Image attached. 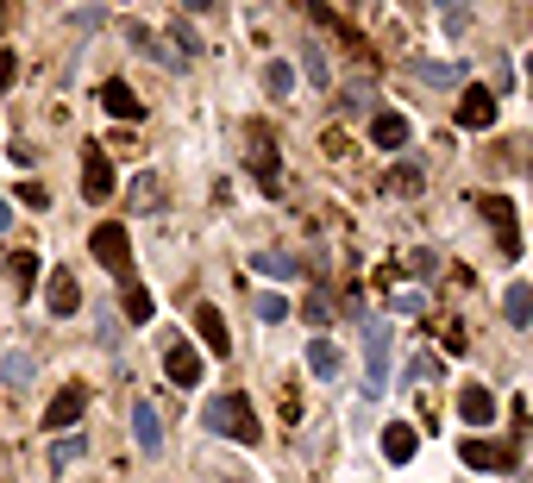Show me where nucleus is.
<instances>
[{
    "instance_id": "obj_1",
    "label": "nucleus",
    "mask_w": 533,
    "mask_h": 483,
    "mask_svg": "<svg viewBox=\"0 0 533 483\" xmlns=\"http://www.w3.org/2000/svg\"><path fill=\"white\" fill-rule=\"evenodd\" d=\"M207 427H214V433H233V440L239 446H258V414H251V402L239 396V389H226V396H214V402H207Z\"/></svg>"
},
{
    "instance_id": "obj_2",
    "label": "nucleus",
    "mask_w": 533,
    "mask_h": 483,
    "mask_svg": "<svg viewBox=\"0 0 533 483\" xmlns=\"http://www.w3.org/2000/svg\"><path fill=\"white\" fill-rule=\"evenodd\" d=\"M88 251H95V264L113 270L120 283H132V239H126V226L120 220H101L95 226V239H88Z\"/></svg>"
},
{
    "instance_id": "obj_3",
    "label": "nucleus",
    "mask_w": 533,
    "mask_h": 483,
    "mask_svg": "<svg viewBox=\"0 0 533 483\" xmlns=\"http://www.w3.org/2000/svg\"><path fill=\"white\" fill-rule=\"evenodd\" d=\"M477 214L496 226V251H502V258H521V220H515V201H508V195H477Z\"/></svg>"
},
{
    "instance_id": "obj_4",
    "label": "nucleus",
    "mask_w": 533,
    "mask_h": 483,
    "mask_svg": "<svg viewBox=\"0 0 533 483\" xmlns=\"http://www.w3.org/2000/svg\"><path fill=\"white\" fill-rule=\"evenodd\" d=\"M383 377H389V320L364 314V389L370 396L383 389Z\"/></svg>"
},
{
    "instance_id": "obj_5",
    "label": "nucleus",
    "mask_w": 533,
    "mask_h": 483,
    "mask_svg": "<svg viewBox=\"0 0 533 483\" xmlns=\"http://www.w3.org/2000/svg\"><path fill=\"white\" fill-rule=\"evenodd\" d=\"M82 195H88V201H113V164H107V145H82Z\"/></svg>"
},
{
    "instance_id": "obj_6",
    "label": "nucleus",
    "mask_w": 533,
    "mask_h": 483,
    "mask_svg": "<svg viewBox=\"0 0 533 483\" xmlns=\"http://www.w3.org/2000/svg\"><path fill=\"white\" fill-rule=\"evenodd\" d=\"M458 452H465L471 471H515L521 465V446H496V440H465Z\"/></svg>"
},
{
    "instance_id": "obj_7",
    "label": "nucleus",
    "mask_w": 533,
    "mask_h": 483,
    "mask_svg": "<svg viewBox=\"0 0 533 483\" xmlns=\"http://www.w3.org/2000/svg\"><path fill=\"white\" fill-rule=\"evenodd\" d=\"M164 371H170V383H182V389H195V383H201V371H207V364H201V352H195L189 339H170V345H164Z\"/></svg>"
},
{
    "instance_id": "obj_8",
    "label": "nucleus",
    "mask_w": 533,
    "mask_h": 483,
    "mask_svg": "<svg viewBox=\"0 0 533 483\" xmlns=\"http://www.w3.org/2000/svg\"><path fill=\"white\" fill-rule=\"evenodd\" d=\"M195 333H201V345H207L214 358H233V333H226V314H220L214 302L195 308Z\"/></svg>"
},
{
    "instance_id": "obj_9",
    "label": "nucleus",
    "mask_w": 533,
    "mask_h": 483,
    "mask_svg": "<svg viewBox=\"0 0 533 483\" xmlns=\"http://www.w3.org/2000/svg\"><path fill=\"white\" fill-rule=\"evenodd\" d=\"M44 302H51L57 320L82 314V283H76V270H51V283H44Z\"/></svg>"
},
{
    "instance_id": "obj_10",
    "label": "nucleus",
    "mask_w": 533,
    "mask_h": 483,
    "mask_svg": "<svg viewBox=\"0 0 533 483\" xmlns=\"http://www.w3.org/2000/svg\"><path fill=\"white\" fill-rule=\"evenodd\" d=\"M458 126H465V132H490L496 126V95H490V88H465V101H458Z\"/></svg>"
},
{
    "instance_id": "obj_11",
    "label": "nucleus",
    "mask_w": 533,
    "mask_h": 483,
    "mask_svg": "<svg viewBox=\"0 0 533 483\" xmlns=\"http://www.w3.org/2000/svg\"><path fill=\"white\" fill-rule=\"evenodd\" d=\"M82 408H88V389H82V383H69V389H57V402L44 408V427H51V433L76 427V421H82Z\"/></svg>"
},
{
    "instance_id": "obj_12",
    "label": "nucleus",
    "mask_w": 533,
    "mask_h": 483,
    "mask_svg": "<svg viewBox=\"0 0 533 483\" xmlns=\"http://www.w3.org/2000/svg\"><path fill=\"white\" fill-rule=\"evenodd\" d=\"M458 414H465L471 427H490L496 421V396L483 383H465V389H458Z\"/></svg>"
},
{
    "instance_id": "obj_13",
    "label": "nucleus",
    "mask_w": 533,
    "mask_h": 483,
    "mask_svg": "<svg viewBox=\"0 0 533 483\" xmlns=\"http://www.w3.org/2000/svg\"><path fill=\"white\" fill-rule=\"evenodd\" d=\"M132 440H138V452H157V446H164V421H157L151 402H132Z\"/></svg>"
},
{
    "instance_id": "obj_14",
    "label": "nucleus",
    "mask_w": 533,
    "mask_h": 483,
    "mask_svg": "<svg viewBox=\"0 0 533 483\" xmlns=\"http://www.w3.org/2000/svg\"><path fill=\"white\" fill-rule=\"evenodd\" d=\"M101 107L113 113V120H145V101H138L126 82H101Z\"/></svg>"
},
{
    "instance_id": "obj_15",
    "label": "nucleus",
    "mask_w": 533,
    "mask_h": 483,
    "mask_svg": "<svg viewBox=\"0 0 533 483\" xmlns=\"http://www.w3.org/2000/svg\"><path fill=\"white\" fill-rule=\"evenodd\" d=\"M414 446H421V433H414L408 421H389V427H383V458H389V465H408Z\"/></svg>"
},
{
    "instance_id": "obj_16",
    "label": "nucleus",
    "mask_w": 533,
    "mask_h": 483,
    "mask_svg": "<svg viewBox=\"0 0 533 483\" xmlns=\"http://www.w3.org/2000/svg\"><path fill=\"white\" fill-rule=\"evenodd\" d=\"M370 138H377V151H402L414 138V126L402 120V113H377V120H370Z\"/></svg>"
},
{
    "instance_id": "obj_17",
    "label": "nucleus",
    "mask_w": 533,
    "mask_h": 483,
    "mask_svg": "<svg viewBox=\"0 0 533 483\" xmlns=\"http://www.w3.org/2000/svg\"><path fill=\"white\" fill-rule=\"evenodd\" d=\"M126 195H132V207H138V214H151V207H164V176H157V170H138Z\"/></svg>"
},
{
    "instance_id": "obj_18",
    "label": "nucleus",
    "mask_w": 533,
    "mask_h": 483,
    "mask_svg": "<svg viewBox=\"0 0 533 483\" xmlns=\"http://www.w3.org/2000/svg\"><path fill=\"white\" fill-rule=\"evenodd\" d=\"M308 371H314V377H339V371H345V352H339V345H333L327 333H320V339L308 345Z\"/></svg>"
},
{
    "instance_id": "obj_19",
    "label": "nucleus",
    "mask_w": 533,
    "mask_h": 483,
    "mask_svg": "<svg viewBox=\"0 0 533 483\" xmlns=\"http://www.w3.org/2000/svg\"><path fill=\"white\" fill-rule=\"evenodd\" d=\"M120 314L132 320V327H145V320L157 314V302H151V289H145V283H126V289H120Z\"/></svg>"
},
{
    "instance_id": "obj_20",
    "label": "nucleus",
    "mask_w": 533,
    "mask_h": 483,
    "mask_svg": "<svg viewBox=\"0 0 533 483\" xmlns=\"http://www.w3.org/2000/svg\"><path fill=\"white\" fill-rule=\"evenodd\" d=\"M0 377H7L13 389H26V383L38 377V358H32V352H7V358H0Z\"/></svg>"
},
{
    "instance_id": "obj_21",
    "label": "nucleus",
    "mask_w": 533,
    "mask_h": 483,
    "mask_svg": "<svg viewBox=\"0 0 533 483\" xmlns=\"http://www.w3.org/2000/svg\"><path fill=\"white\" fill-rule=\"evenodd\" d=\"M502 314H508V327H527V320H533V289L515 283V289L502 295Z\"/></svg>"
},
{
    "instance_id": "obj_22",
    "label": "nucleus",
    "mask_w": 533,
    "mask_h": 483,
    "mask_svg": "<svg viewBox=\"0 0 533 483\" xmlns=\"http://www.w3.org/2000/svg\"><path fill=\"white\" fill-rule=\"evenodd\" d=\"M251 270H264V276H295L301 258H295V251H258V258H251Z\"/></svg>"
},
{
    "instance_id": "obj_23",
    "label": "nucleus",
    "mask_w": 533,
    "mask_h": 483,
    "mask_svg": "<svg viewBox=\"0 0 533 483\" xmlns=\"http://www.w3.org/2000/svg\"><path fill=\"white\" fill-rule=\"evenodd\" d=\"M82 452H88V440H76V433H63V440L51 446V471H69V465H76Z\"/></svg>"
},
{
    "instance_id": "obj_24",
    "label": "nucleus",
    "mask_w": 533,
    "mask_h": 483,
    "mask_svg": "<svg viewBox=\"0 0 533 483\" xmlns=\"http://www.w3.org/2000/svg\"><path fill=\"white\" fill-rule=\"evenodd\" d=\"M7 270H13V283H19V289H32V283H38V251H13Z\"/></svg>"
},
{
    "instance_id": "obj_25",
    "label": "nucleus",
    "mask_w": 533,
    "mask_h": 483,
    "mask_svg": "<svg viewBox=\"0 0 533 483\" xmlns=\"http://www.w3.org/2000/svg\"><path fill=\"white\" fill-rule=\"evenodd\" d=\"M251 170H258L264 195H283V170H276V157H270V151H258V157H251Z\"/></svg>"
},
{
    "instance_id": "obj_26",
    "label": "nucleus",
    "mask_w": 533,
    "mask_h": 483,
    "mask_svg": "<svg viewBox=\"0 0 533 483\" xmlns=\"http://www.w3.org/2000/svg\"><path fill=\"white\" fill-rule=\"evenodd\" d=\"M126 38L138 44V51H151L157 63H170V69H176V51H164V44H157V38H151V26H126Z\"/></svg>"
},
{
    "instance_id": "obj_27",
    "label": "nucleus",
    "mask_w": 533,
    "mask_h": 483,
    "mask_svg": "<svg viewBox=\"0 0 533 483\" xmlns=\"http://www.w3.org/2000/svg\"><path fill=\"white\" fill-rule=\"evenodd\" d=\"M414 76L433 82V88H452L458 82V63H414Z\"/></svg>"
},
{
    "instance_id": "obj_28",
    "label": "nucleus",
    "mask_w": 533,
    "mask_h": 483,
    "mask_svg": "<svg viewBox=\"0 0 533 483\" xmlns=\"http://www.w3.org/2000/svg\"><path fill=\"white\" fill-rule=\"evenodd\" d=\"M264 88H270V95H289V88H295V69H289V63H264Z\"/></svg>"
},
{
    "instance_id": "obj_29",
    "label": "nucleus",
    "mask_w": 533,
    "mask_h": 483,
    "mask_svg": "<svg viewBox=\"0 0 533 483\" xmlns=\"http://www.w3.org/2000/svg\"><path fill=\"white\" fill-rule=\"evenodd\" d=\"M301 69H308V82H320V88H333V63H327V51H320V44H314V51H308V63H301Z\"/></svg>"
},
{
    "instance_id": "obj_30",
    "label": "nucleus",
    "mask_w": 533,
    "mask_h": 483,
    "mask_svg": "<svg viewBox=\"0 0 533 483\" xmlns=\"http://www.w3.org/2000/svg\"><path fill=\"white\" fill-rule=\"evenodd\" d=\"M258 314H264V320H289V302L270 289V295H258Z\"/></svg>"
},
{
    "instance_id": "obj_31",
    "label": "nucleus",
    "mask_w": 533,
    "mask_h": 483,
    "mask_svg": "<svg viewBox=\"0 0 533 483\" xmlns=\"http://www.w3.org/2000/svg\"><path fill=\"white\" fill-rule=\"evenodd\" d=\"M389 189H396V195H414V189H421V170H389Z\"/></svg>"
},
{
    "instance_id": "obj_32",
    "label": "nucleus",
    "mask_w": 533,
    "mask_h": 483,
    "mask_svg": "<svg viewBox=\"0 0 533 483\" xmlns=\"http://www.w3.org/2000/svg\"><path fill=\"white\" fill-rule=\"evenodd\" d=\"M13 82H19V57H13V51H0V95H7Z\"/></svg>"
},
{
    "instance_id": "obj_33",
    "label": "nucleus",
    "mask_w": 533,
    "mask_h": 483,
    "mask_svg": "<svg viewBox=\"0 0 533 483\" xmlns=\"http://www.w3.org/2000/svg\"><path fill=\"white\" fill-rule=\"evenodd\" d=\"M7 201H26V207H51V195H44L38 182H26V189H19V195H7Z\"/></svg>"
},
{
    "instance_id": "obj_34",
    "label": "nucleus",
    "mask_w": 533,
    "mask_h": 483,
    "mask_svg": "<svg viewBox=\"0 0 533 483\" xmlns=\"http://www.w3.org/2000/svg\"><path fill=\"white\" fill-rule=\"evenodd\" d=\"M170 38L182 44V51H201V38H195V26H182V19H176V26H170Z\"/></svg>"
},
{
    "instance_id": "obj_35",
    "label": "nucleus",
    "mask_w": 533,
    "mask_h": 483,
    "mask_svg": "<svg viewBox=\"0 0 533 483\" xmlns=\"http://www.w3.org/2000/svg\"><path fill=\"white\" fill-rule=\"evenodd\" d=\"M339 107H345V113H364V107H370V88H345Z\"/></svg>"
},
{
    "instance_id": "obj_36",
    "label": "nucleus",
    "mask_w": 533,
    "mask_h": 483,
    "mask_svg": "<svg viewBox=\"0 0 533 483\" xmlns=\"http://www.w3.org/2000/svg\"><path fill=\"white\" fill-rule=\"evenodd\" d=\"M7 226H13V201L0 195V233H7Z\"/></svg>"
}]
</instances>
